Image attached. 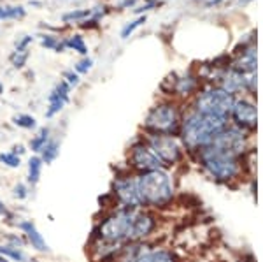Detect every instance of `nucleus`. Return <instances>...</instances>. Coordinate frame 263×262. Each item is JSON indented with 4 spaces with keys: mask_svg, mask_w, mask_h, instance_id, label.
I'll list each match as a JSON object with an SVG mask.
<instances>
[{
    "mask_svg": "<svg viewBox=\"0 0 263 262\" xmlns=\"http://www.w3.org/2000/svg\"><path fill=\"white\" fill-rule=\"evenodd\" d=\"M135 2H137V0H123V2H121L118 7H120V9H126V7H132V6H134Z\"/></svg>",
    "mask_w": 263,
    "mask_h": 262,
    "instance_id": "36",
    "label": "nucleus"
},
{
    "mask_svg": "<svg viewBox=\"0 0 263 262\" xmlns=\"http://www.w3.org/2000/svg\"><path fill=\"white\" fill-rule=\"evenodd\" d=\"M179 113L174 104H158L149 111L146 118V129L153 134L174 136L179 130Z\"/></svg>",
    "mask_w": 263,
    "mask_h": 262,
    "instance_id": "6",
    "label": "nucleus"
},
{
    "mask_svg": "<svg viewBox=\"0 0 263 262\" xmlns=\"http://www.w3.org/2000/svg\"><path fill=\"white\" fill-rule=\"evenodd\" d=\"M135 262H177L171 250H146Z\"/></svg>",
    "mask_w": 263,
    "mask_h": 262,
    "instance_id": "15",
    "label": "nucleus"
},
{
    "mask_svg": "<svg viewBox=\"0 0 263 262\" xmlns=\"http://www.w3.org/2000/svg\"><path fill=\"white\" fill-rule=\"evenodd\" d=\"M233 102H235L233 97L227 94L223 88H209L198 95L197 102H195V111L200 115L228 120V116L232 115Z\"/></svg>",
    "mask_w": 263,
    "mask_h": 262,
    "instance_id": "5",
    "label": "nucleus"
},
{
    "mask_svg": "<svg viewBox=\"0 0 263 262\" xmlns=\"http://www.w3.org/2000/svg\"><path fill=\"white\" fill-rule=\"evenodd\" d=\"M91 67H93V60H91V58H88V57H84L83 60H79L74 65V71L78 74H88L91 71Z\"/></svg>",
    "mask_w": 263,
    "mask_h": 262,
    "instance_id": "29",
    "label": "nucleus"
},
{
    "mask_svg": "<svg viewBox=\"0 0 263 262\" xmlns=\"http://www.w3.org/2000/svg\"><path fill=\"white\" fill-rule=\"evenodd\" d=\"M232 116L235 118L237 125L244 129H253L256 125V108L248 100H235L232 108Z\"/></svg>",
    "mask_w": 263,
    "mask_h": 262,
    "instance_id": "13",
    "label": "nucleus"
},
{
    "mask_svg": "<svg viewBox=\"0 0 263 262\" xmlns=\"http://www.w3.org/2000/svg\"><path fill=\"white\" fill-rule=\"evenodd\" d=\"M49 141V129L48 127H42V129L37 132V136H33L32 137V141H30V150L32 151H35V153H39V151L44 148L46 143Z\"/></svg>",
    "mask_w": 263,
    "mask_h": 262,
    "instance_id": "23",
    "label": "nucleus"
},
{
    "mask_svg": "<svg viewBox=\"0 0 263 262\" xmlns=\"http://www.w3.org/2000/svg\"><path fill=\"white\" fill-rule=\"evenodd\" d=\"M195 88V79L193 78H181V79H177V88L176 90L179 92L181 95H188L190 92H192Z\"/></svg>",
    "mask_w": 263,
    "mask_h": 262,
    "instance_id": "28",
    "label": "nucleus"
},
{
    "mask_svg": "<svg viewBox=\"0 0 263 262\" xmlns=\"http://www.w3.org/2000/svg\"><path fill=\"white\" fill-rule=\"evenodd\" d=\"M155 229H156V218L153 215L146 213V211L135 209L134 222H132V229H130V243L142 241L144 238L151 236Z\"/></svg>",
    "mask_w": 263,
    "mask_h": 262,
    "instance_id": "11",
    "label": "nucleus"
},
{
    "mask_svg": "<svg viewBox=\"0 0 263 262\" xmlns=\"http://www.w3.org/2000/svg\"><path fill=\"white\" fill-rule=\"evenodd\" d=\"M41 46L46 49H51V51H57V53L65 51V42H63V39L60 41V37L53 36V33H42Z\"/></svg>",
    "mask_w": 263,
    "mask_h": 262,
    "instance_id": "18",
    "label": "nucleus"
},
{
    "mask_svg": "<svg viewBox=\"0 0 263 262\" xmlns=\"http://www.w3.org/2000/svg\"><path fill=\"white\" fill-rule=\"evenodd\" d=\"M14 197L16 199H20V201H23V199H27L28 197V187L25 183H18L14 187Z\"/></svg>",
    "mask_w": 263,
    "mask_h": 262,
    "instance_id": "31",
    "label": "nucleus"
},
{
    "mask_svg": "<svg viewBox=\"0 0 263 262\" xmlns=\"http://www.w3.org/2000/svg\"><path fill=\"white\" fill-rule=\"evenodd\" d=\"M134 215L135 209L121 208L111 213L109 217H105L97 227L99 241L107 243L111 247H120L121 243H130V229L132 222H134Z\"/></svg>",
    "mask_w": 263,
    "mask_h": 262,
    "instance_id": "3",
    "label": "nucleus"
},
{
    "mask_svg": "<svg viewBox=\"0 0 263 262\" xmlns=\"http://www.w3.org/2000/svg\"><path fill=\"white\" fill-rule=\"evenodd\" d=\"M91 16V9H74L62 16L63 23H84Z\"/></svg>",
    "mask_w": 263,
    "mask_h": 262,
    "instance_id": "22",
    "label": "nucleus"
},
{
    "mask_svg": "<svg viewBox=\"0 0 263 262\" xmlns=\"http://www.w3.org/2000/svg\"><path fill=\"white\" fill-rule=\"evenodd\" d=\"M25 151H27V150H25V146H23V145H16L14 148H12V153H16L18 157H21V155H23Z\"/></svg>",
    "mask_w": 263,
    "mask_h": 262,
    "instance_id": "35",
    "label": "nucleus"
},
{
    "mask_svg": "<svg viewBox=\"0 0 263 262\" xmlns=\"http://www.w3.org/2000/svg\"><path fill=\"white\" fill-rule=\"evenodd\" d=\"M200 164L218 181H232L240 171L239 157L227 153L213 145L200 150Z\"/></svg>",
    "mask_w": 263,
    "mask_h": 262,
    "instance_id": "4",
    "label": "nucleus"
},
{
    "mask_svg": "<svg viewBox=\"0 0 263 262\" xmlns=\"http://www.w3.org/2000/svg\"><path fill=\"white\" fill-rule=\"evenodd\" d=\"M42 166H44V162H42V159L39 155H33V157H30V160H28V183H30L32 187L39 183Z\"/></svg>",
    "mask_w": 263,
    "mask_h": 262,
    "instance_id": "17",
    "label": "nucleus"
},
{
    "mask_svg": "<svg viewBox=\"0 0 263 262\" xmlns=\"http://www.w3.org/2000/svg\"><path fill=\"white\" fill-rule=\"evenodd\" d=\"M7 241H9V247H14V248H21L25 244L23 239L20 238V236H12V234H7L6 236Z\"/></svg>",
    "mask_w": 263,
    "mask_h": 262,
    "instance_id": "33",
    "label": "nucleus"
},
{
    "mask_svg": "<svg viewBox=\"0 0 263 262\" xmlns=\"http://www.w3.org/2000/svg\"><path fill=\"white\" fill-rule=\"evenodd\" d=\"M9 60L14 69H23L28 62V49H14V51L11 53Z\"/></svg>",
    "mask_w": 263,
    "mask_h": 262,
    "instance_id": "24",
    "label": "nucleus"
},
{
    "mask_svg": "<svg viewBox=\"0 0 263 262\" xmlns=\"http://www.w3.org/2000/svg\"><path fill=\"white\" fill-rule=\"evenodd\" d=\"M12 121H14L16 127H20V129H27V130H32L37 127V120L30 115H16L12 118Z\"/></svg>",
    "mask_w": 263,
    "mask_h": 262,
    "instance_id": "25",
    "label": "nucleus"
},
{
    "mask_svg": "<svg viewBox=\"0 0 263 262\" xmlns=\"http://www.w3.org/2000/svg\"><path fill=\"white\" fill-rule=\"evenodd\" d=\"M227 127V120L200 115L193 111L184 118L181 125V137L188 150L200 151L214 141V137Z\"/></svg>",
    "mask_w": 263,
    "mask_h": 262,
    "instance_id": "1",
    "label": "nucleus"
},
{
    "mask_svg": "<svg viewBox=\"0 0 263 262\" xmlns=\"http://www.w3.org/2000/svg\"><path fill=\"white\" fill-rule=\"evenodd\" d=\"M144 23H146V16H139V18L135 20V21H132V23H126L125 27H123V30H121V39H128L132 33H134Z\"/></svg>",
    "mask_w": 263,
    "mask_h": 262,
    "instance_id": "27",
    "label": "nucleus"
},
{
    "mask_svg": "<svg viewBox=\"0 0 263 262\" xmlns=\"http://www.w3.org/2000/svg\"><path fill=\"white\" fill-rule=\"evenodd\" d=\"M0 255L6 257L12 262H27L28 257L25 255V252L21 248L9 247V244H0Z\"/></svg>",
    "mask_w": 263,
    "mask_h": 262,
    "instance_id": "20",
    "label": "nucleus"
},
{
    "mask_svg": "<svg viewBox=\"0 0 263 262\" xmlns=\"http://www.w3.org/2000/svg\"><path fill=\"white\" fill-rule=\"evenodd\" d=\"M130 162L132 167L137 169L141 172L147 171H156V169H162L163 164L160 162V159L156 157L151 151V148L146 143H137L130 151Z\"/></svg>",
    "mask_w": 263,
    "mask_h": 262,
    "instance_id": "10",
    "label": "nucleus"
},
{
    "mask_svg": "<svg viewBox=\"0 0 263 262\" xmlns=\"http://www.w3.org/2000/svg\"><path fill=\"white\" fill-rule=\"evenodd\" d=\"M18 227L25 232V236H27V241L32 244V248H35L37 252H49L48 243H46V239L42 238L41 232L37 231L35 223H33L32 220H23V222H20V223H18Z\"/></svg>",
    "mask_w": 263,
    "mask_h": 262,
    "instance_id": "14",
    "label": "nucleus"
},
{
    "mask_svg": "<svg viewBox=\"0 0 263 262\" xmlns=\"http://www.w3.org/2000/svg\"><path fill=\"white\" fill-rule=\"evenodd\" d=\"M0 162L11 169H18L21 166V157L12 151H4V153H0Z\"/></svg>",
    "mask_w": 263,
    "mask_h": 262,
    "instance_id": "26",
    "label": "nucleus"
},
{
    "mask_svg": "<svg viewBox=\"0 0 263 262\" xmlns=\"http://www.w3.org/2000/svg\"><path fill=\"white\" fill-rule=\"evenodd\" d=\"M137 188L142 206L158 208L168 204L174 197V181L163 169L142 172L137 178Z\"/></svg>",
    "mask_w": 263,
    "mask_h": 262,
    "instance_id": "2",
    "label": "nucleus"
},
{
    "mask_svg": "<svg viewBox=\"0 0 263 262\" xmlns=\"http://www.w3.org/2000/svg\"><path fill=\"white\" fill-rule=\"evenodd\" d=\"M112 194L121 204V208L126 209H139L141 208V197H139L137 178H116L112 183Z\"/></svg>",
    "mask_w": 263,
    "mask_h": 262,
    "instance_id": "8",
    "label": "nucleus"
},
{
    "mask_svg": "<svg viewBox=\"0 0 263 262\" xmlns=\"http://www.w3.org/2000/svg\"><path fill=\"white\" fill-rule=\"evenodd\" d=\"M33 41V37L32 36H23L20 41H16V48L14 49H28V44Z\"/></svg>",
    "mask_w": 263,
    "mask_h": 262,
    "instance_id": "32",
    "label": "nucleus"
},
{
    "mask_svg": "<svg viewBox=\"0 0 263 262\" xmlns=\"http://www.w3.org/2000/svg\"><path fill=\"white\" fill-rule=\"evenodd\" d=\"M211 145L219 148V150H223V151H227V153L239 157L246 148V136L240 129H235V127L228 129V127H224L221 132L214 137V141L211 143Z\"/></svg>",
    "mask_w": 263,
    "mask_h": 262,
    "instance_id": "9",
    "label": "nucleus"
},
{
    "mask_svg": "<svg viewBox=\"0 0 263 262\" xmlns=\"http://www.w3.org/2000/svg\"><path fill=\"white\" fill-rule=\"evenodd\" d=\"M0 262H11V260H9V259H6V257L0 255Z\"/></svg>",
    "mask_w": 263,
    "mask_h": 262,
    "instance_id": "37",
    "label": "nucleus"
},
{
    "mask_svg": "<svg viewBox=\"0 0 263 262\" xmlns=\"http://www.w3.org/2000/svg\"><path fill=\"white\" fill-rule=\"evenodd\" d=\"M0 217H4V218H9V217H11L9 209L6 208V204H4L2 201H0Z\"/></svg>",
    "mask_w": 263,
    "mask_h": 262,
    "instance_id": "34",
    "label": "nucleus"
},
{
    "mask_svg": "<svg viewBox=\"0 0 263 262\" xmlns=\"http://www.w3.org/2000/svg\"><path fill=\"white\" fill-rule=\"evenodd\" d=\"M63 81L69 83V86L72 88V86H78V84L81 83V78H79V74L72 69V71H65V73H63Z\"/></svg>",
    "mask_w": 263,
    "mask_h": 262,
    "instance_id": "30",
    "label": "nucleus"
},
{
    "mask_svg": "<svg viewBox=\"0 0 263 262\" xmlns=\"http://www.w3.org/2000/svg\"><path fill=\"white\" fill-rule=\"evenodd\" d=\"M70 90L72 88L69 86V83H65L63 79H60V81L54 84V88L51 90V94L48 97L49 106H48V109H46V118H53L54 115H58L67 104H69Z\"/></svg>",
    "mask_w": 263,
    "mask_h": 262,
    "instance_id": "12",
    "label": "nucleus"
},
{
    "mask_svg": "<svg viewBox=\"0 0 263 262\" xmlns=\"http://www.w3.org/2000/svg\"><path fill=\"white\" fill-rule=\"evenodd\" d=\"M63 42H65V49H72V51L83 55V57H88V46L81 36H70L63 39Z\"/></svg>",
    "mask_w": 263,
    "mask_h": 262,
    "instance_id": "19",
    "label": "nucleus"
},
{
    "mask_svg": "<svg viewBox=\"0 0 263 262\" xmlns=\"http://www.w3.org/2000/svg\"><path fill=\"white\" fill-rule=\"evenodd\" d=\"M147 146L160 159L163 166H172L179 162L182 157V148L174 136H163V134H151L147 139Z\"/></svg>",
    "mask_w": 263,
    "mask_h": 262,
    "instance_id": "7",
    "label": "nucleus"
},
{
    "mask_svg": "<svg viewBox=\"0 0 263 262\" xmlns=\"http://www.w3.org/2000/svg\"><path fill=\"white\" fill-rule=\"evenodd\" d=\"M2 94H4V83L0 81V95H2Z\"/></svg>",
    "mask_w": 263,
    "mask_h": 262,
    "instance_id": "38",
    "label": "nucleus"
},
{
    "mask_svg": "<svg viewBox=\"0 0 263 262\" xmlns=\"http://www.w3.org/2000/svg\"><path fill=\"white\" fill-rule=\"evenodd\" d=\"M27 14L23 6H0V20H21Z\"/></svg>",
    "mask_w": 263,
    "mask_h": 262,
    "instance_id": "21",
    "label": "nucleus"
},
{
    "mask_svg": "<svg viewBox=\"0 0 263 262\" xmlns=\"http://www.w3.org/2000/svg\"><path fill=\"white\" fill-rule=\"evenodd\" d=\"M39 153H41V159H42V162H44V164L54 162L58 155H60V143H58L57 139H51L49 137V141L46 143L44 148H42Z\"/></svg>",
    "mask_w": 263,
    "mask_h": 262,
    "instance_id": "16",
    "label": "nucleus"
}]
</instances>
